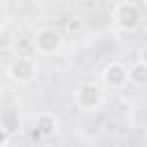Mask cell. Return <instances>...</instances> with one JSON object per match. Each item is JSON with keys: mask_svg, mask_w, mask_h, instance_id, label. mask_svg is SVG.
I'll return each mask as SVG.
<instances>
[{"mask_svg": "<svg viewBox=\"0 0 147 147\" xmlns=\"http://www.w3.org/2000/svg\"><path fill=\"white\" fill-rule=\"evenodd\" d=\"M113 23L122 32H133L142 23V9H140V5L133 2V0L117 2L115 9H113Z\"/></svg>", "mask_w": 147, "mask_h": 147, "instance_id": "obj_1", "label": "cell"}, {"mask_svg": "<svg viewBox=\"0 0 147 147\" xmlns=\"http://www.w3.org/2000/svg\"><path fill=\"white\" fill-rule=\"evenodd\" d=\"M32 44H34L37 53H41V55H55V53H60V48L64 44V37H62V32L57 28L46 25V28H39L34 32Z\"/></svg>", "mask_w": 147, "mask_h": 147, "instance_id": "obj_2", "label": "cell"}, {"mask_svg": "<svg viewBox=\"0 0 147 147\" xmlns=\"http://www.w3.org/2000/svg\"><path fill=\"white\" fill-rule=\"evenodd\" d=\"M74 101L80 110L85 113H94L103 106V90L96 83H80L74 92Z\"/></svg>", "mask_w": 147, "mask_h": 147, "instance_id": "obj_3", "label": "cell"}, {"mask_svg": "<svg viewBox=\"0 0 147 147\" xmlns=\"http://www.w3.org/2000/svg\"><path fill=\"white\" fill-rule=\"evenodd\" d=\"M7 76H9L14 83H21V85L32 83V80L37 78V62H34L32 57H16V60L9 64Z\"/></svg>", "mask_w": 147, "mask_h": 147, "instance_id": "obj_4", "label": "cell"}, {"mask_svg": "<svg viewBox=\"0 0 147 147\" xmlns=\"http://www.w3.org/2000/svg\"><path fill=\"white\" fill-rule=\"evenodd\" d=\"M101 83L108 90H122L129 83V71L122 62H108L101 71Z\"/></svg>", "mask_w": 147, "mask_h": 147, "instance_id": "obj_5", "label": "cell"}, {"mask_svg": "<svg viewBox=\"0 0 147 147\" xmlns=\"http://www.w3.org/2000/svg\"><path fill=\"white\" fill-rule=\"evenodd\" d=\"M34 129H37V133H39L41 138L51 140V138H55V136L60 133V117H57L55 113L44 110V113H39V115L34 117Z\"/></svg>", "mask_w": 147, "mask_h": 147, "instance_id": "obj_6", "label": "cell"}, {"mask_svg": "<svg viewBox=\"0 0 147 147\" xmlns=\"http://www.w3.org/2000/svg\"><path fill=\"white\" fill-rule=\"evenodd\" d=\"M126 71H129V80L136 87H142L147 83V64H145V60H136Z\"/></svg>", "mask_w": 147, "mask_h": 147, "instance_id": "obj_7", "label": "cell"}, {"mask_svg": "<svg viewBox=\"0 0 147 147\" xmlns=\"http://www.w3.org/2000/svg\"><path fill=\"white\" fill-rule=\"evenodd\" d=\"M0 124L11 133V131L16 129V124H18V117L14 115V110H7V113H2V115H0Z\"/></svg>", "mask_w": 147, "mask_h": 147, "instance_id": "obj_8", "label": "cell"}, {"mask_svg": "<svg viewBox=\"0 0 147 147\" xmlns=\"http://www.w3.org/2000/svg\"><path fill=\"white\" fill-rule=\"evenodd\" d=\"M9 145V131L0 124V147H7Z\"/></svg>", "mask_w": 147, "mask_h": 147, "instance_id": "obj_9", "label": "cell"}, {"mask_svg": "<svg viewBox=\"0 0 147 147\" xmlns=\"http://www.w3.org/2000/svg\"><path fill=\"white\" fill-rule=\"evenodd\" d=\"M0 2H2V0H0Z\"/></svg>", "mask_w": 147, "mask_h": 147, "instance_id": "obj_10", "label": "cell"}]
</instances>
